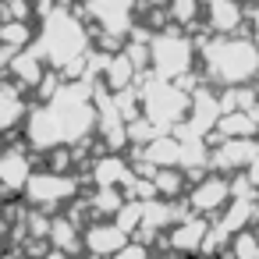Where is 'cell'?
I'll list each match as a JSON object with an SVG mask.
<instances>
[{
	"mask_svg": "<svg viewBox=\"0 0 259 259\" xmlns=\"http://www.w3.org/2000/svg\"><path fill=\"white\" fill-rule=\"evenodd\" d=\"M32 259H71V255H64V252H57V248H47V252H39V255H32Z\"/></svg>",
	"mask_w": 259,
	"mask_h": 259,
	"instance_id": "obj_25",
	"label": "cell"
},
{
	"mask_svg": "<svg viewBox=\"0 0 259 259\" xmlns=\"http://www.w3.org/2000/svg\"><path fill=\"white\" fill-rule=\"evenodd\" d=\"M85 15L96 22V29L107 32L103 43L114 39H128L135 32V0H89ZM117 47V43H114Z\"/></svg>",
	"mask_w": 259,
	"mask_h": 259,
	"instance_id": "obj_6",
	"label": "cell"
},
{
	"mask_svg": "<svg viewBox=\"0 0 259 259\" xmlns=\"http://www.w3.org/2000/svg\"><path fill=\"white\" fill-rule=\"evenodd\" d=\"M128 241H132V234H128L117 220H93V224L82 227V248H85L93 259H110V255H117Z\"/></svg>",
	"mask_w": 259,
	"mask_h": 259,
	"instance_id": "obj_9",
	"label": "cell"
},
{
	"mask_svg": "<svg viewBox=\"0 0 259 259\" xmlns=\"http://www.w3.org/2000/svg\"><path fill=\"white\" fill-rule=\"evenodd\" d=\"M32 170L36 167H32V160H29L25 149L11 146V149L0 153V188H4V192H25Z\"/></svg>",
	"mask_w": 259,
	"mask_h": 259,
	"instance_id": "obj_12",
	"label": "cell"
},
{
	"mask_svg": "<svg viewBox=\"0 0 259 259\" xmlns=\"http://www.w3.org/2000/svg\"><path fill=\"white\" fill-rule=\"evenodd\" d=\"M47 241H50V248H57V252H64V255H71V252H78L82 248V231H78V224L75 220H68V217H50V231H47Z\"/></svg>",
	"mask_w": 259,
	"mask_h": 259,
	"instance_id": "obj_18",
	"label": "cell"
},
{
	"mask_svg": "<svg viewBox=\"0 0 259 259\" xmlns=\"http://www.w3.org/2000/svg\"><path fill=\"white\" fill-rule=\"evenodd\" d=\"M259 156L255 139H217L209 149V167L220 174H241Z\"/></svg>",
	"mask_w": 259,
	"mask_h": 259,
	"instance_id": "obj_10",
	"label": "cell"
},
{
	"mask_svg": "<svg viewBox=\"0 0 259 259\" xmlns=\"http://www.w3.org/2000/svg\"><path fill=\"white\" fill-rule=\"evenodd\" d=\"M255 259H259V255H255Z\"/></svg>",
	"mask_w": 259,
	"mask_h": 259,
	"instance_id": "obj_30",
	"label": "cell"
},
{
	"mask_svg": "<svg viewBox=\"0 0 259 259\" xmlns=\"http://www.w3.org/2000/svg\"><path fill=\"white\" fill-rule=\"evenodd\" d=\"M8 71H11L15 85L32 89V85H39V82H43V75H47V61L39 57V50H36V47H32V50H18V54L11 57V64H8Z\"/></svg>",
	"mask_w": 259,
	"mask_h": 259,
	"instance_id": "obj_14",
	"label": "cell"
},
{
	"mask_svg": "<svg viewBox=\"0 0 259 259\" xmlns=\"http://www.w3.org/2000/svg\"><path fill=\"white\" fill-rule=\"evenodd\" d=\"M75 192H78V181L71 178V174H61V170H32V178H29V185H25V199H29V206L32 209H39V213H57L61 206H68L71 199H75Z\"/></svg>",
	"mask_w": 259,
	"mask_h": 259,
	"instance_id": "obj_5",
	"label": "cell"
},
{
	"mask_svg": "<svg viewBox=\"0 0 259 259\" xmlns=\"http://www.w3.org/2000/svg\"><path fill=\"white\" fill-rule=\"evenodd\" d=\"M132 167H128V160L121 156V153H103V156H96L93 160V167H89V178H93V185L96 188H124L128 181H132Z\"/></svg>",
	"mask_w": 259,
	"mask_h": 259,
	"instance_id": "obj_13",
	"label": "cell"
},
{
	"mask_svg": "<svg viewBox=\"0 0 259 259\" xmlns=\"http://www.w3.org/2000/svg\"><path fill=\"white\" fill-rule=\"evenodd\" d=\"M32 4H36L39 11H50V8H57V0H32Z\"/></svg>",
	"mask_w": 259,
	"mask_h": 259,
	"instance_id": "obj_27",
	"label": "cell"
},
{
	"mask_svg": "<svg viewBox=\"0 0 259 259\" xmlns=\"http://www.w3.org/2000/svg\"><path fill=\"white\" fill-rule=\"evenodd\" d=\"M139 93V107H142V117L149 124H156L160 132L167 128H178L185 117H188V107H192V93L178 82H163V78H149L146 85L135 89Z\"/></svg>",
	"mask_w": 259,
	"mask_h": 259,
	"instance_id": "obj_4",
	"label": "cell"
},
{
	"mask_svg": "<svg viewBox=\"0 0 259 259\" xmlns=\"http://www.w3.org/2000/svg\"><path fill=\"white\" fill-rule=\"evenodd\" d=\"M146 8H167V0H142Z\"/></svg>",
	"mask_w": 259,
	"mask_h": 259,
	"instance_id": "obj_28",
	"label": "cell"
},
{
	"mask_svg": "<svg viewBox=\"0 0 259 259\" xmlns=\"http://www.w3.org/2000/svg\"><path fill=\"white\" fill-rule=\"evenodd\" d=\"M252 43H255V50H259V11L252 15Z\"/></svg>",
	"mask_w": 259,
	"mask_h": 259,
	"instance_id": "obj_26",
	"label": "cell"
},
{
	"mask_svg": "<svg viewBox=\"0 0 259 259\" xmlns=\"http://www.w3.org/2000/svg\"><path fill=\"white\" fill-rule=\"evenodd\" d=\"M153 185H156L160 199H178L185 192V174H181V167H163L153 174Z\"/></svg>",
	"mask_w": 259,
	"mask_h": 259,
	"instance_id": "obj_21",
	"label": "cell"
},
{
	"mask_svg": "<svg viewBox=\"0 0 259 259\" xmlns=\"http://www.w3.org/2000/svg\"><path fill=\"white\" fill-rule=\"evenodd\" d=\"M139 156H142V163H149V167H156V170L178 167V160H181V142H178V135H156L153 142L142 146Z\"/></svg>",
	"mask_w": 259,
	"mask_h": 259,
	"instance_id": "obj_17",
	"label": "cell"
},
{
	"mask_svg": "<svg viewBox=\"0 0 259 259\" xmlns=\"http://www.w3.org/2000/svg\"><path fill=\"white\" fill-rule=\"evenodd\" d=\"M202 18L213 36H238V29L245 25L241 0H202Z\"/></svg>",
	"mask_w": 259,
	"mask_h": 259,
	"instance_id": "obj_11",
	"label": "cell"
},
{
	"mask_svg": "<svg viewBox=\"0 0 259 259\" xmlns=\"http://www.w3.org/2000/svg\"><path fill=\"white\" fill-rule=\"evenodd\" d=\"M199 61L202 75L220 89L252 85L259 78V50L252 36H209L199 43Z\"/></svg>",
	"mask_w": 259,
	"mask_h": 259,
	"instance_id": "obj_2",
	"label": "cell"
},
{
	"mask_svg": "<svg viewBox=\"0 0 259 259\" xmlns=\"http://www.w3.org/2000/svg\"><path fill=\"white\" fill-rule=\"evenodd\" d=\"M36 39L32 25L29 22H4V32H0V47H11V50H22Z\"/></svg>",
	"mask_w": 259,
	"mask_h": 259,
	"instance_id": "obj_23",
	"label": "cell"
},
{
	"mask_svg": "<svg viewBox=\"0 0 259 259\" xmlns=\"http://www.w3.org/2000/svg\"><path fill=\"white\" fill-rule=\"evenodd\" d=\"M227 202H231V178H227V174H202V178L192 185L188 199H185V206H188L192 213L209 217V220L220 217Z\"/></svg>",
	"mask_w": 259,
	"mask_h": 259,
	"instance_id": "obj_7",
	"label": "cell"
},
{
	"mask_svg": "<svg viewBox=\"0 0 259 259\" xmlns=\"http://www.w3.org/2000/svg\"><path fill=\"white\" fill-rule=\"evenodd\" d=\"M202 18V0H167V25L192 32Z\"/></svg>",
	"mask_w": 259,
	"mask_h": 259,
	"instance_id": "obj_20",
	"label": "cell"
},
{
	"mask_svg": "<svg viewBox=\"0 0 259 259\" xmlns=\"http://www.w3.org/2000/svg\"><path fill=\"white\" fill-rule=\"evenodd\" d=\"M124 199H128V195H124L121 188H96V192L85 199V206L93 209V217H96V220H114V217H117V209L124 206Z\"/></svg>",
	"mask_w": 259,
	"mask_h": 259,
	"instance_id": "obj_19",
	"label": "cell"
},
{
	"mask_svg": "<svg viewBox=\"0 0 259 259\" xmlns=\"http://www.w3.org/2000/svg\"><path fill=\"white\" fill-rule=\"evenodd\" d=\"M110 259H153V252H149L146 241H135V238H132V241H128L117 255H110Z\"/></svg>",
	"mask_w": 259,
	"mask_h": 259,
	"instance_id": "obj_24",
	"label": "cell"
},
{
	"mask_svg": "<svg viewBox=\"0 0 259 259\" xmlns=\"http://www.w3.org/2000/svg\"><path fill=\"white\" fill-rule=\"evenodd\" d=\"M209 217H199V213H185L160 241L174 252V255H202V245H206V234H209Z\"/></svg>",
	"mask_w": 259,
	"mask_h": 259,
	"instance_id": "obj_8",
	"label": "cell"
},
{
	"mask_svg": "<svg viewBox=\"0 0 259 259\" xmlns=\"http://www.w3.org/2000/svg\"><path fill=\"white\" fill-rule=\"evenodd\" d=\"M0 238H4V224H0Z\"/></svg>",
	"mask_w": 259,
	"mask_h": 259,
	"instance_id": "obj_29",
	"label": "cell"
},
{
	"mask_svg": "<svg viewBox=\"0 0 259 259\" xmlns=\"http://www.w3.org/2000/svg\"><path fill=\"white\" fill-rule=\"evenodd\" d=\"M195 57H199V47L178 25H163L149 36V68L163 82H185L195 68Z\"/></svg>",
	"mask_w": 259,
	"mask_h": 259,
	"instance_id": "obj_3",
	"label": "cell"
},
{
	"mask_svg": "<svg viewBox=\"0 0 259 259\" xmlns=\"http://www.w3.org/2000/svg\"><path fill=\"white\" fill-rule=\"evenodd\" d=\"M36 50L47 61V68L61 71L64 78H78L93 54V39L71 8H50L43 29L36 32Z\"/></svg>",
	"mask_w": 259,
	"mask_h": 259,
	"instance_id": "obj_1",
	"label": "cell"
},
{
	"mask_svg": "<svg viewBox=\"0 0 259 259\" xmlns=\"http://www.w3.org/2000/svg\"><path fill=\"white\" fill-rule=\"evenodd\" d=\"M227 252H231L234 259H255V255H259V231H255V227L238 231V234L231 238Z\"/></svg>",
	"mask_w": 259,
	"mask_h": 259,
	"instance_id": "obj_22",
	"label": "cell"
},
{
	"mask_svg": "<svg viewBox=\"0 0 259 259\" xmlns=\"http://www.w3.org/2000/svg\"><path fill=\"white\" fill-rule=\"evenodd\" d=\"M25 114H29V103L22 96V85L4 82L0 85V135L15 132L18 124H25Z\"/></svg>",
	"mask_w": 259,
	"mask_h": 259,
	"instance_id": "obj_15",
	"label": "cell"
},
{
	"mask_svg": "<svg viewBox=\"0 0 259 259\" xmlns=\"http://www.w3.org/2000/svg\"><path fill=\"white\" fill-rule=\"evenodd\" d=\"M217 135H220V139H255V135H259V107L220 114Z\"/></svg>",
	"mask_w": 259,
	"mask_h": 259,
	"instance_id": "obj_16",
	"label": "cell"
}]
</instances>
